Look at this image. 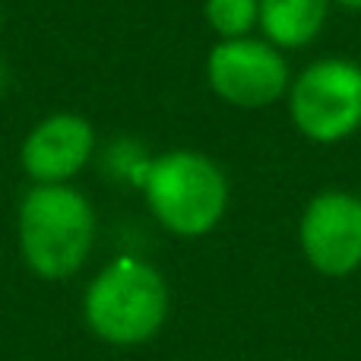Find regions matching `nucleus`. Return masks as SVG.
<instances>
[{"mask_svg": "<svg viewBox=\"0 0 361 361\" xmlns=\"http://www.w3.org/2000/svg\"><path fill=\"white\" fill-rule=\"evenodd\" d=\"M171 311L165 276L143 257H114L82 292L89 333L114 349H137L162 333Z\"/></svg>", "mask_w": 361, "mask_h": 361, "instance_id": "f257e3e1", "label": "nucleus"}, {"mask_svg": "<svg viewBox=\"0 0 361 361\" xmlns=\"http://www.w3.org/2000/svg\"><path fill=\"white\" fill-rule=\"evenodd\" d=\"M23 263L48 282H63L86 267L95 247V209L73 184H35L16 212Z\"/></svg>", "mask_w": 361, "mask_h": 361, "instance_id": "f03ea898", "label": "nucleus"}, {"mask_svg": "<svg viewBox=\"0 0 361 361\" xmlns=\"http://www.w3.org/2000/svg\"><path fill=\"white\" fill-rule=\"evenodd\" d=\"M152 219L175 238H206L228 212L225 171L197 149H169L152 159L143 184Z\"/></svg>", "mask_w": 361, "mask_h": 361, "instance_id": "7ed1b4c3", "label": "nucleus"}, {"mask_svg": "<svg viewBox=\"0 0 361 361\" xmlns=\"http://www.w3.org/2000/svg\"><path fill=\"white\" fill-rule=\"evenodd\" d=\"M288 114L311 143H343L361 127V67L345 57L307 63L288 86Z\"/></svg>", "mask_w": 361, "mask_h": 361, "instance_id": "20e7f679", "label": "nucleus"}, {"mask_svg": "<svg viewBox=\"0 0 361 361\" xmlns=\"http://www.w3.org/2000/svg\"><path fill=\"white\" fill-rule=\"evenodd\" d=\"M206 82L231 108L257 111L288 92V63L267 38H225L206 57Z\"/></svg>", "mask_w": 361, "mask_h": 361, "instance_id": "39448f33", "label": "nucleus"}, {"mask_svg": "<svg viewBox=\"0 0 361 361\" xmlns=\"http://www.w3.org/2000/svg\"><path fill=\"white\" fill-rule=\"evenodd\" d=\"M298 244L307 267L330 279L361 269V197L349 190H320L307 200L298 222Z\"/></svg>", "mask_w": 361, "mask_h": 361, "instance_id": "423d86ee", "label": "nucleus"}, {"mask_svg": "<svg viewBox=\"0 0 361 361\" xmlns=\"http://www.w3.org/2000/svg\"><path fill=\"white\" fill-rule=\"evenodd\" d=\"M95 152V130L82 114H48L29 130L19 165L35 184H70Z\"/></svg>", "mask_w": 361, "mask_h": 361, "instance_id": "0eeeda50", "label": "nucleus"}, {"mask_svg": "<svg viewBox=\"0 0 361 361\" xmlns=\"http://www.w3.org/2000/svg\"><path fill=\"white\" fill-rule=\"evenodd\" d=\"M333 0H260L257 25L279 51L307 48L324 32Z\"/></svg>", "mask_w": 361, "mask_h": 361, "instance_id": "6e6552de", "label": "nucleus"}, {"mask_svg": "<svg viewBox=\"0 0 361 361\" xmlns=\"http://www.w3.org/2000/svg\"><path fill=\"white\" fill-rule=\"evenodd\" d=\"M152 159L156 156H149V149H146L140 140L118 137V140L108 143L105 156H102V169H105L114 180H127V184H133V187L143 190Z\"/></svg>", "mask_w": 361, "mask_h": 361, "instance_id": "1a4fd4ad", "label": "nucleus"}, {"mask_svg": "<svg viewBox=\"0 0 361 361\" xmlns=\"http://www.w3.org/2000/svg\"><path fill=\"white\" fill-rule=\"evenodd\" d=\"M206 23L219 38H247L260 16V0H206Z\"/></svg>", "mask_w": 361, "mask_h": 361, "instance_id": "9d476101", "label": "nucleus"}, {"mask_svg": "<svg viewBox=\"0 0 361 361\" xmlns=\"http://www.w3.org/2000/svg\"><path fill=\"white\" fill-rule=\"evenodd\" d=\"M333 4L345 6V10H361V0H333Z\"/></svg>", "mask_w": 361, "mask_h": 361, "instance_id": "9b49d317", "label": "nucleus"}, {"mask_svg": "<svg viewBox=\"0 0 361 361\" xmlns=\"http://www.w3.org/2000/svg\"><path fill=\"white\" fill-rule=\"evenodd\" d=\"M6 82H10V76H6V67L0 63V95L6 92Z\"/></svg>", "mask_w": 361, "mask_h": 361, "instance_id": "f8f14e48", "label": "nucleus"}]
</instances>
